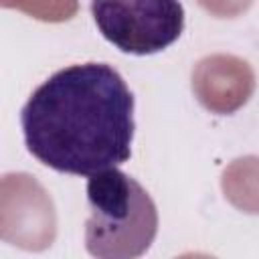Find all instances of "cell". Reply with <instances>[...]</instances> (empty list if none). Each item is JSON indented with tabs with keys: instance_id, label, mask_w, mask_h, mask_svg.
<instances>
[{
	"instance_id": "cell-1",
	"label": "cell",
	"mask_w": 259,
	"mask_h": 259,
	"mask_svg": "<svg viewBox=\"0 0 259 259\" xmlns=\"http://www.w3.org/2000/svg\"><path fill=\"white\" fill-rule=\"evenodd\" d=\"M20 125L40 164L89 178L130 160L134 93L107 63L69 65L32 91Z\"/></svg>"
},
{
	"instance_id": "cell-3",
	"label": "cell",
	"mask_w": 259,
	"mask_h": 259,
	"mask_svg": "<svg viewBox=\"0 0 259 259\" xmlns=\"http://www.w3.org/2000/svg\"><path fill=\"white\" fill-rule=\"evenodd\" d=\"M101 36L127 55H154L174 45L184 30L180 0H91Z\"/></svg>"
},
{
	"instance_id": "cell-2",
	"label": "cell",
	"mask_w": 259,
	"mask_h": 259,
	"mask_svg": "<svg viewBox=\"0 0 259 259\" xmlns=\"http://www.w3.org/2000/svg\"><path fill=\"white\" fill-rule=\"evenodd\" d=\"M89 219L85 247L99 259H132L144 255L158 233V210L148 190L119 168L87 180Z\"/></svg>"
}]
</instances>
